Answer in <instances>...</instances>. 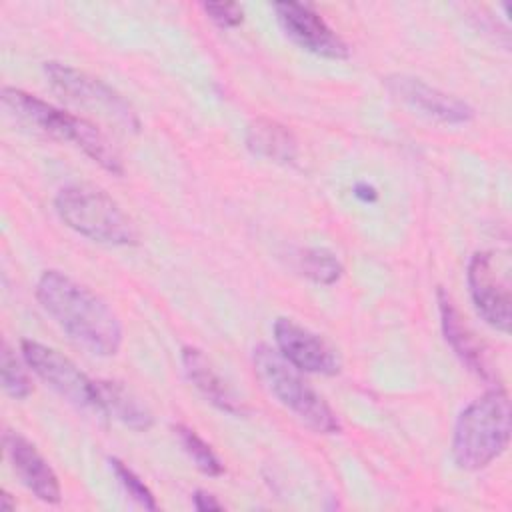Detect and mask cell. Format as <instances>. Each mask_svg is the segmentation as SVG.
I'll list each match as a JSON object with an SVG mask.
<instances>
[{
    "label": "cell",
    "mask_w": 512,
    "mask_h": 512,
    "mask_svg": "<svg viewBox=\"0 0 512 512\" xmlns=\"http://www.w3.org/2000/svg\"><path fill=\"white\" fill-rule=\"evenodd\" d=\"M174 434L178 436V442L182 450L188 454V458L194 462V466L208 474V476H220L224 474V464L218 458V454L212 450V446L192 428L184 424L174 426Z\"/></svg>",
    "instance_id": "cell-18"
},
{
    "label": "cell",
    "mask_w": 512,
    "mask_h": 512,
    "mask_svg": "<svg viewBox=\"0 0 512 512\" xmlns=\"http://www.w3.org/2000/svg\"><path fill=\"white\" fill-rule=\"evenodd\" d=\"M20 350L26 366L62 398L78 408H90L100 414L96 380L88 378L68 356L30 338L20 342Z\"/></svg>",
    "instance_id": "cell-7"
},
{
    "label": "cell",
    "mask_w": 512,
    "mask_h": 512,
    "mask_svg": "<svg viewBox=\"0 0 512 512\" xmlns=\"http://www.w3.org/2000/svg\"><path fill=\"white\" fill-rule=\"evenodd\" d=\"M2 102L24 124L56 140L74 144L90 160H94L100 168L114 176L124 174V162L120 152L94 122L56 108L54 104L14 86L2 88Z\"/></svg>",
    "instance_id": "cell-2"
},
{
    "label": "cell",
    "mask_w": 512,
    "mask_h": 512,
    "mask_svg": "<svg viewBox=\"0 0 512 512\" xmlns=\"http://www.w3.org/2000/svg\"><path fill=\"white\" fill-rule=\"evenodd\" d=\"M468 290L472 304L480 318L508 334L510 332V284L508 276L500 272L498 262L494 260L492 252H474L468 262Z\"/></svg>",
    "instance_id": "cell-8"
},
{
    "label": "cell",
    "mask_w": 512,
    "mask_h": 512,
    "mask_svg": "<svg viewBox=\"0 0 512 512\" xmlns=\"http://www.w3.org/2000/svg\"><path fill=\"white\" fill-rule=\"evenodd\" d=\"M96 394L100 414L114 416L124 426L136 432H146L152 428L154 416L148 410V406L120 382L96 380Z\"/></svg>",
    "instance_id": "cell-16"
},
{
    "label": "cell",
    "mask_w": 512,
    "mask_h": 512,
    "mask_svg": "<svg viewBox=\"0 0 512 512\" xmlns=\"http://www.w3.org/2000/svg\"><path fill=\"white\" fill-rule=\"evenodd\" d=\"M2 502H4L2 506H4L6 510H14V508H16V504L10 500V494H8V492H2Z\"/></svg>",
    "instance_id": "cell-24"
},
{
    "label": "cell",
    "mask_w": 512,
    "mask_h": 512,
    "mask_svg": "<svg viewBox=\"0 0 512 512\" xmlns=\"http://www.w3.org/2000/svg\"><path fill=\"white\" fill-rule=\"evenodd\" d=\"M50 86L64 100L102 116L124 132H140V118L130 102L104 80L70 64L48 60L42 66Z\"/></svg>",
    "instance_id": "cell-6"
},
{
    "label": "cell",
    "mask_w": 512,
    "mask_h": 512,
    "mask_svg": "<svg viewBox=\"0 0 512 512\" xmlns=\"http://www.w3.org/2000/svg\"><path fill=\"white\" fill-rule=\"evenodd\" d=\"M36 298L42 310L90 354H118L122 324L108 302L88 286L60 270H46L38 278Z\"/></svg>",
    "instance_id": "cell-1"
},
{
    "label": "cell",
    "mask_w": 512,
    "mask_h": 512,
    "mask_svg": "<svg viewBox=\"0 0 512 512\" xmlns=\"http://www.w3.org/2000/svg\"><path fill=\"white\" fill-rule=\"evenodd\" d=\"M246 148L260 158L276 164H292L298 158L300 146L294 132L272 118H254L244 132Z\"/></svg>",
    "instance_id": "cell-15"
},
{
    "label": "cell",
    "mask_w": 512,
    "mask_h": 512,
    "mask_svg": "<svg viewBox=\"0 0 512 512\" xmlns=\"http://www.w3.org/2000/svg\"><path fill=\"white\" fill-rule=\"evenodd\" d=\"M0 374H2V388L10 398L24 400L32 394V390H34L32 380H30L26 368H22L16 354L8 348V344H2Z\"/></svg>",
    "instance_id": "cell-19"
},
{
    "label": "cell",
    "mask_w": 512,
    "mask_h": 512,
    "mask_svg": "<svg viewBox=\"0 0 512 512\" xmlns=\"http://www.w3.org/2000/svg\"><path fill=\"white\" fill-rule=\"evenodd\" d=\"M436 300H438V312H440V324H442V332L446 342L450 344V348L454 350V354L460 358V362L472 370L476 376L490 380L492 378V370L488 368L486 356L478 344V340L474 338V334L470 332V328L464 324L458 308L454 306L450 294L442 288H438L436 292Z\"/></svg>",
    "instance_id": "cell-14"
},
{
    "label": "cell",
    "mask_w": 512,
    "mask_h": 512,
    "mask_svg": "<svg viewBox=\"0 0 512 512\" xmlns=\"http://www.w3.org/2000/svg\"><path fill=\"white\" fill-rule=\"evenodd\" d=\"M192 504L196 510L200 512H212V510H224V504L208 490H202L198 488L194 494H192Z\"/></svg>",
    "instance_id": "cell-22"
},
{
    "label": "cell",
    "mask_w": 512,
    "mask_h": 512,
    "mask_svg": "<svg viewBox=\"0 0 512 512\" xmlns=\"http://www.w3.org/2000/svg\"><path fill=\"white\" fill-rule=\"evenodd\" d=\"M110 466H112L118 482L122 484V488L128 492V496L132 500H136L146 510H156L158 508L152 490L144 484V480L132 468H128V464H124L118 458H110Z\"/></svg>",
    "instance_id": "cell-20"
},
{
    "label": "cell",
    "mask_w": 512,
    "mask_h": 512,
    "mask_svg": "<svg viewBox=\"0 0 512 512\" xmlns=\"http://www.w3.org/2000/svg\"><path fill=\"white\" fill-rule=\"evenodd\" d=\"M202 10L220 28H236L244 20V10L234 2H204Z\"/></svg>",
    "instance_id": "cell-21"
},
{
    "label": "cell",
    "mask_w": 512,
    "mask_h": 512,
    "mask_svg": "<svg viewBox=\"0 0 512 512\" xmlns=\"http://www.w3.org/2000/svg\"><path fill=\"white\" fill-rule=\"evenodd\" d=\"M182 368L192 386L218 410L230 416H244L246 406L228 386V382L218 374L206 354L196 346H184L180 352Z\"/></svg>",
    "instance_id": "cell-13"
},
{
    "label": "cell",
    "mask_w": 512,
    "mask_h": 512,
    "mask_svg": "<svg viewBox=\"0 0 512 512\" xmlns=\"http://www.w3.org/2000/svg\"><path fill=\"white\" fill-rule=\"evenodd\" d=\"M386 86L398 100L442 124H466L474 118V108L468 102L430 86L422 78L392 74L386 78Z\"/></svg>",
    "instance_id": "cell-11"
},
{
    "label": "cell",
    "mask_w": 512,
    "mask_h": 512,
    "mask_svg": "<svg viewBox=\"0 0 512 512\" xmlns=\"http://www.w3.org/2000/svg\"><path fill=\"white\" fill-rule=\"evenodd\" d=\"M510 398L500 386L472 400L456 418L452 458L462 470H482L494 462L510 442Z\"/></svg>",
    "instance_id": "cell-3"
},
{
    "label": "cell",
    "mask_w": 512,
    "mask_h": 512,
    "mask_svg": "<svg viewBox=\"0 0 512 512\" xmlns=\"http://www.w3.org/2000/svg\"><path fill=\"white\" fill-rule=\"evenodd\" d=\"M254 372L264 388L288 408L302 424L318 434H340L342 422L330 404L302 376V372L268 344H258L252 352Z\"/></svg>",
    "instance_id": "cell-5"
},
{
    "label": "cell",
    "mask_w": 512,
    "mask_h": 512,
    "mask_svg": "<svg viewBox=\"0 0 512 512\" xmlns=\"http://www.w3.org/2000/svg\"><path fill=\"white\" fill-rule=\"evenodd\" d=\"M274 12L286 36L302 50L328 60H344L350 56L346 42L312 6L300 2H276Z\"/></svg>",
    "instance_id": "cell-9"
},
{
    "label": "cell",
    "mask_w": 512,
    "mask_h": 512,
    "mask_svg": "<svg viewBox=\"0 0 512 512\" xmlns=\"http://www.w3.org/2000/svg\"><path fill=\"white\" fill-rule=\"evenodd\" d=\"M6 456L20 482L42 502L58 504L62 498L60 480L38 448L14 430L4 432Z\"/></svg>",
    "instance_id": "cell-12"
},
{
    "label": "cell",
    "mask_w": 512,
    "mask_h": 512,
    "mask_svg": "<svg viewBox=\"0 0 512 512\" xmlns=\"http://www.w3.org/2000/svg\"><path fill=\"white\" fill-rule=\"evenodd\" d=\"M60 220L80 236L108 246L138 244V228L122 206L92 184H68L54 196Z\"/></svg>",
    "instance_id": "cell-4"
},
{
    "label": "cell",
    "mask_w": 512,
    "mask_h": 512,
    "mask_svg": "<svg viewBox=\"0 0 512 512\" xmlns=\"http://www.w3.org/2000/svg\"><path fill=\"white\" fill-rule=\"evenodd\" d=\"M298 270L316 284L330 286L344 274L342 262L326 248H306L298 256Z\"/></svg>",
    "instance_id": "cell-17"
},
{
    "label": "cell",
    "mask_w": 512,
    "mask_h": 512,
    "mask_svg": "<svg viewBox=\"0 0 512 512\" xmlns=\"http://www.w3.org/2000/svg\"><path fill=\"white\" fill-rule=\"evenodd\" d=\"M272 332L280 356L300 372L322 376H334L340 372V358L336 350L324 338L292 318H276Z\"/></svg>",
    "instance_id": "cell-10"
},
{
    "label": "cell",
    "mask_w": 512,
    "mask_h": 512,
    "mask_svg": "<svg viewBox=\"0 0 512 512\" xmlns=\"http://www.w3.org/2000/svg\"><path fill=\"white\" fill-rule=\"evenodd\" d=\"M354 194L360 198V200H364V202H374L376 200V190L370 186V184H366V182H360V184H356V188H354Z\"/></svg>",
    "instance_id": "cell-23"
}]
</instances>
